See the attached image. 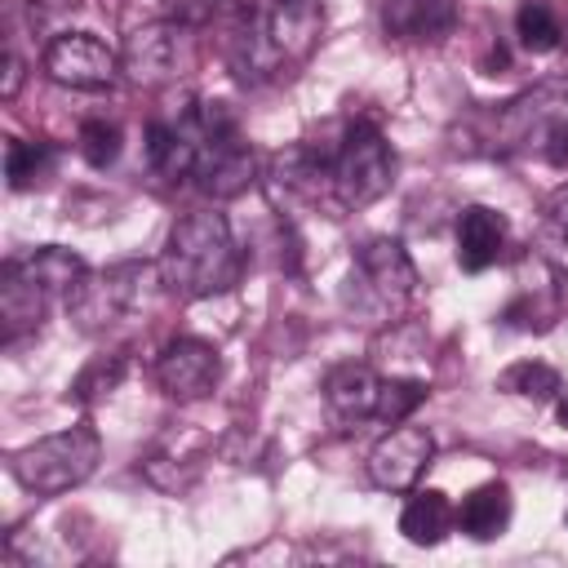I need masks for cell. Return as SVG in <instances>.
I'll list each match as a JSON object with an SVG mask.
<instances>
[{"label":"cell","instance_id":"4","mask_svg":"<svg viewBox=\"0 0 568 568\" xmlns=\"http://www.w3.org/2000/svg\"><path fill=\"white\" fill-rule=\"evenodd\" d=\"M98 462H102V439L89 422H80L9 453V475L36 497H58L67 488H80L98 470Z\"/></svg>","mask_w":568,"mask_h":568},{"label":"cell","instance_id":"6","mask_svg":"<svg viewBox=\"0 0 568 568\" xmlns=\"http://www.w3.org/2000/svg\"><path fill=\"white\" fill-rule=\"evenodd\" d=\"M351 284H359L355 306H368L377 320H386V315L408 306V297L417 288V266H413L408 248L395 235H368V240L355 244Z\"/></svg>","mask_w":568,"mask_h":568},{"label":"cell","instance_id":"24","mask_svg":"<svg viewBox=\"0 0 568 568\" xmlns=\"http://www.w3.org/2000/svg\"><path fill=\"white\" fill-rule=\"evenodd\" d=\"M426 399V382L417 377H382V399H377V422L399 426L408 422V413Z\"/></svg>","mask_w":568,"mask_h":568},{"label":"cell","instance_id":"23","mask_svg":"<svg viewBox=\"0 0 568 568\" xmlns=\"http://www.w3.org/2000/svg\"><path fill=\"white\" fill-rule=\"evenodd\" d=\"M124 373H129V355H124V351L98 355V359L84 364V373L71 382V399H75V404H93V399L111 395V390L124 382Z\"/></svg>","mask_w":568,"mask_h":568},{"label":"cell","instance_id":"16","mask_svg":"<svg viewBox=\"0 0 568 568\" xmlns=\"http://www.w3.org/2000/svg\"><path fill=\"white\" fill-rule=\"evenodd\" d=\"M324 399L342 422H364L377 417V399H382V377L368 364H337L324 377Z\"/></svg>","mask_w":568,"mask_h":568},{"label":"cell","instance_id":"13","mask_svg":"<svg viewBox=\"0 0 568 568\" xmlns=\"http://www.w3.org/2000/svg\"><path fill=\"white\" fill-rule=\"evenodd\" d=\"M146 164L164 182L195 178V164H200V106H186L178 120H151L146 124Z\"/></svg>","mask_w":568,"mask_h":568},{"label":"cell","instance_id":"27","mask_svg":"<svg viewBox=\"0 0 568 568\" xmlns=\"http://www.w3.org/2000/svg\"><path fill=\"white\" fill-rule=\"evenodd\" d=\"M546 222L568 240V182H564V186H555V191L546 195Z\"/></svg>","mask_w":568,"mask_h":568},{"label":"cell","instance_id":"14","mask_svg":"<svg viewBox=\"0 0 568 568\" xmlns=\"http://www.w3.org/2000/svg\"><path fill=\"white\" fill-rule=\"evenodd\" d=\"M506 217L488 204H466L457 213V266L462 271H488L506 253Z\"/></svg>","mask_w":568,"mask_h":568},{"label":"cell","instance_id":"25","mask_svg":"<svg viewBox=\"0 0 568 568\" xmlns=\"http://www.w3.org/2000/svg\"><path fill=\"white\" fill-rule=\"evenodd\" d=\"M75 142H80L84 164H93V169H106V164H115V155H120V129H115L111 120H84Z\"/></svg>","mask_w":568,"mask_h":568},{"label":"cell","instance_id":"26","mask_svg":"<svg viewBox=\"0 0 568 568\" xmlns=\"http://www.w3.org/2000/svg\"><path fill=\"white\" fill-rule=\"evenodd\" d=\"M213 9H217V0H169V18H178V22H186V27L213 18Z\"/></svg>","mask_w":568,"mask_h":568},{"label":"cell","instance_id":"3","mask_svg":"<svg viewBox=\"0 0 568 568\" xmlns=\"http://www.w3.org/2000/svg\"><path fill=\"white\" fill-rule=\"evenodd\" d=\"M84 257L62 248V244H44L31 248L27 257H9L0 271V320H4V337L13 342L18 333L36 328L49 311L53 297H67L80 280H84Z\"/></svg>","mask_w":568,"mask_h":568},{"label":"cell","instance_id":"29","mask_svg":"<svg viewBox=\"0 0 568 568\" xmlns=\"http://www.w3.org/2000/svg\"><path fill=\"white\" fill-rule=\"evenodd\" d=\"M555 422L568 430V390H559V399H555Z\"/></svg>","mask_w":568,"mask_h":568},{"label":"cell","instance_id":"28","mask_svg":"<svg viewBox=\"0 0 568 568\" xmlns=\"http://www.w3.org/2000/svg\"><path fill=\"white\" fill-rule=\"evenodd\" d=\"M18 84H22V62H18V53H9V71H4V98H13V93H18Z\"/></svg>","mask_w":568,"mask_h":568},{"label":"cell","instance_id":"2","mask_svg":"<svg viewBox=\"0 0 568 568\" xmlns=\"http://www.w3.org/2000/svg\"><path fill=\"white\" fill-rule=\"evenodd\" d=\"M302 151L311 160L315 186L324 178V186L333 191V200L342 209H368L395 182V151L368 120H351L337 133V142H324V146L302 142Z\"/></svg>","mask_w":568,"mask_h":568},{"label":"cell","instance_id":"21","mask_svg":"<svg viewBox=\"0 0 568 568\" xmlns=\"http://www.w3.org/2000/svg\"><path fill=\"white\" fill-rule=\"evenodd\" d=\"M497 390L519 395V399H532V404H546V399H559L564 377H559L550 364H541V359H515V364L497 377Z\"/></svg>","mask_w":568,"mask_h":568},{"label":"cell","instance_id":"19","mask_svg":"<svg viewBox=\"0 0 568 568\" xmlns=\"http://www.w3.org/2000/svg\"><path fill=\"white\" fill-rule=\"evenodd\" d=\"M58 164V146L53 142H31V138H13L4 146V178L9 191H31L40 186Z\"/></svg>","mask_w":568,"mask_h":568},{"label":"cell","instance_id":"8","mask_svg":"<svg viewBox=\"0 0 568 568\" xmlns=\"http://www.w3.org/2000/svg\"><path fill=\"white\" fill-rule=\"evenodd\" d=\"M146 275H151V266H142V262H120V266H106V271H84V280L67 293V311H71L75 328L106 333L115 320H124L138 306Z\"/></svg>","mask_w":568,"mask_h":568},{"label":"cell","instance_id":"12","mask_svg":"<svg viewBox=\"0 0 568 568\" xmlns=\"http://www.w3.org/2000/svg\"><path fill=\"white\" fill-rule=\"evenodd\" d=\"M324 9L328 0H262L257 27L280 62H297L315 49L324 31Z\"/></svg>","mask_w":568,"mask_h":568},{"label":"cell","instance_id":"22","mask_svg":"<svg viewBox=\"0 0 568 568\" xmlns=\"http://www.w3.org/2000/svg\"><path fill=\"white\" fill-rule=\"evenodd\" d=\"M515 36L528 53H550V49H559L564 27H559V18L546 0H524L519 13H515Z\"/></svg>","mask_w":568,"mask_h":568},{"label":"cell","instance_id":"15","mask_svg":"<svg viewBox=\"0 0 568 568\" xmlns=\"http://www.w3.org/2000/svg\"><path fill=\"white\" fill-rule=\"evenodd\" d=\"M382 27L390 40H404V44L444 40L457 27V0H386Z\"/></svg>","mask_w":568,"mask_h":568},{"label":"cell","instance_id":"9","mask_svg":"<svg viewBox=\"0 0 568 568\" xmlns=\"http://www.w3.org/2000/svg\"><path fill=\"white\" fill-rule=\"evenodd\" d=\"M44 71L49 80L67 84V89H80V93H106L120 84L124 75V62L120 53L98 40L93 31H62L44 44Z\"/></svg>","mask_w":568,"mask_h":568},{"label":"cell","instance_id":"17","mask_svg":"<svg viewBox=\"0 0 568 568\" xmlns=\"http://www.w3.org/2000/svg\"><path fill=\"white\" fill-rule=\"evenodd\" d=\"M510 510H515L510 488H506L501 479H488V484H479V488H470V493L462 497V506H457V528H462L470 541H497V537L506 532V524H510Z\"/></svg>","mask_w":568,"mask_h":568},{"label":"cell","instance_id":"5","mask_svg":"<svg viewBox=\"0 0 568 568\" xmlns=\"http://www.w3.org/2000/svg\"><path fill=\"white\" fill-rule=\"evenodd\" d=\"M497 138L515 155H532L541 164L564 169L568 164V93L541 84L515 98L497 120Z\"/></svg>","mask_w":568,"mask_h":568},{"label":"cell","instance_id":"10","mask_svg":"<svg viewBox=\"0 0 568 568\" xmlns=\"http://www.w3.org/2000/svg\"><path fill=\"white\" fill-rule=\"evenodd\" d=\"M222 377V355L213 342L204 337H173L160 355H155V382L169 399L191 404L204 399Z\"/></svg>","mask_w":568,"mask_h":568},{"label":"cell","instance_id":"1","mask_svg":"<svg viewBox=\"0 0 568 568\" xmlns=\"http://www.w3.org/2000/svg\"><path fill=\"white\" fill-rule=\"evenodd\" d=\"M244 257L235 248L231 222L217 209H195L173 222L164 253L155 262V275L178 297H213L240 284Z\"/></svg>","mask_w":568,"mask_h":568},{"label":"cell","instance_id":"18","mask_svg":"<svg viewBox=\"0 0 568 568\" xmlns=\"http://www.w3.org/2000/svg\"><path fill=\"white\" fill-rule=\"evenodd\" d=\"M457 524V506L439 493V488H422L404 501L399 510V532L413 541V546H439Z\"/></svg>","mask_w":568,"mask_h":568},{"label":"cell","instance_id":"20","mask_svg":"<svg viewBox=\"0 0 568 568\" xmlns=\"http://www.w3.org/2000/svg\"><path fill=\"white\" fill-rule=\"evenodd\" d=\"M559 320V284H519L515 302L506 306V324L524 333H546Z\"/></svg>","mask_w":568,"mask_h":568},{"label":"cell","instance_id":"7","mask_svg":"<svg viewBox=\"0 0 568 568\" xmlns=\"http://www.w3.org/2000/svg\"><path fill=\"white\" fill-rule=\"evenodd\" d=\"M120 62H124V75H129L133 84L160 89V84H169V80H178V75L191 71V62H195V36H191V27L178 22V18L146 22V27H138V31L124 40Z\"/></svg>","mask_w":568,"mask_h":568},{"label":"cell","instance_id":"11","mask_svg":"<svg viewBox=\"0 0 568 568\" xmlns=\"http://www.w3.org/2000/svg\"><path fill=\"white\" fill-rule=\"evenodd\" d=\"M430 457H435L430 430L399 422L395 430H386V435L373 444V453H368L364 466H368V479H373L382 493H408V488H417V479L426 475Z\"/></svg>","mask_w":568,"mask_h":568}]
</instances>
